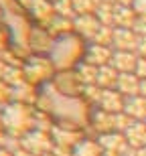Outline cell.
<instances>
[{
    "instance_id": "cell-1",
    "label": "cell",
    "mask_w": 146,
    "mask_h": 156,
    "mask_svg": "<svg viewBox=\"0 0 146 156\" xmlns=\"http://www.w3.org/2000/svg\"><path fill=\"white\" fill-rule=\"evenodd\" d=\"M136 65H138L136 57L130 55V53H126V51H120V53L114 55V67L120 69V71H124V73H126V71H134Z\"/></svg>"
},
{
    "instance_id": "cell-2",
    "label": "cell",
    "mask_w": 146,
    "mask_h": 156,
    "mask_svg": "<svg viewBox=\"0 0 146 156\" xmlns=\"http://www.w3.org/2000/svg\"><path fill=\"white\" fill-rule=\"evenodd\" d=\"M114 43H116V47L118 49H132V47L136 45V39H134V35L130 33V30H126V29H120V30H116L114 33Z\"/></svg>"
},
{
    "instance_id": "cell-3",
    "label": "cell",
    "mask_w": 146,
    "mask_h": 156,
    "mask_svg": "<svg viewBox=\"0 0 146 156\" xmlns=\"http://www.w3.org/2000/svg\"><path fill=\"white\" fill-rule=\"evenodd\" d=\"M73 156H101V150H99V146L94 144V142H81V144L75 146Z\"/></svg>"
},
{
    "instance_id": "cell-4",
    "label": "cell",
    "mask_w": 146,
    "mask_h": 156,
    "mask_svg": "<svg viewBox=\"0 0 146 156\" xmlns=\"http://www.w3.org/2000/svg\"><path fill=\"white\" fill-rule=\"evenodd\" d=\"M118 85L122 87L124 91L128 89V93H136L138 89H140V83H138V79H136L134 75H122V77H118Z\"/></svg>"
},
{
    "instance_id": "cell-5",
    "label": "cell",
    "mask_w": 146,
    "mask_h": 156,
    "mask_svg": "<svg viewBox=\"0 0 146 156\" xmlns=\"http://www.w3.org/2000/svg\"><path fill=\"white\" fill-rule=\"evenodd\" d=\"M95 81H99L101 85H112V83H118L116 71L110 69V67H104V69L98 71V79H95Z\"/></svg>"
},
{
    "instance_id": "cell-6",
    "label": "cell",
    "mask_w": 146,
    "mask_h": 156,
    "mask_svg": "<svg viewBox=\"0 0 146 156\" xmlns=\"http://www.w3.org/2000/svg\"><path fill=\"white\" fill-rule=\"evenodd\" d=\"M126 136H128L130 144H134V146H142V142H144L142 138H146V130L140 126V130L136 132V126H132V128H128V132H126Z\"/></svg>"
},
{
    "instance_id": "cell-7",
    "label": "cell",
    "mask_w": 146,
    "mask_h": 156,
    "mask_svg": "<svg viewBox=\"0 0 146 156\" xmlns=\"http://www.w3.org/2000/svg\"><path fill=\"white\" fill-rule=\"evenodd\" d=\"M101 101H104L105 110H110V108H112V112H116V110L122 108V99L118 98V93H108V91H105L104 98H101Z\"/></svg>"
},
{
    "instance_id": "cell-8",
    "label": "cell",
    "mask_w": 146,
    "mask_h": 156,
    "mask_svg": "<svg viewBox=\"0 0 146 156\" xmlns=\"http://www.w3.org/2000/svg\"><path fill=\"white\" fill-rule=\"evenodd\" d=\"M71 4L75 6L81 14H87V12H91L98 6V0H71Z\"/></svg>"
},
{
    "instance_id": "cell-9",
    "label": "cell",
    "mask_w": 146,
    "mask_h": 156,
    "mask_svg": "<svg viewBox=\"0 0 146 156\" xmlns=\"http://www.w3.org/2000/svg\"><path fill=\"white\" fill-rule=\"evenodd\" d=\"M134 8L140 16L146 18V0H134Z\"/></svg>"
}]
</instances>
